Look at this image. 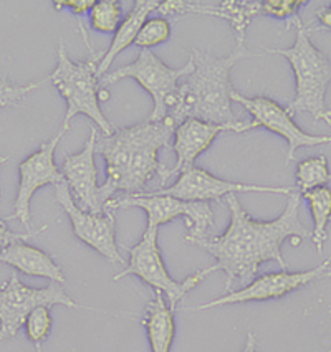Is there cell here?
Instances as JSON below:
<instances>
[{"mask_svg": "<svg viewBox=\"0 0 331 352\" xmlns=\"http://www.w3.org/2000/svg\"><path fill=\"white\" fill-rule=\"evenodd\" d=\"M113 208H142L148 215V227L154 228L173 222L178 217H186L189 228L186 239H204L214 223V212L209 202H187L167 195H125L106 204V212Z\"/></svg>", "mask_w": 331, "mask_h": 352, "instance_id": "30bf717a", "label": "cell"}, {"mask_svg": "<svg viewBox=\"0 0 331 352\" xmlns=\"http://www.w3.org/2000/svg\"><path fill=\"white\" fill-rule=\"evenodd\" d=\"M56 56H58L56 68L50 73L47 81L55 86L67 101L63 126L70 128V121L76 114H85L95 122L105 136L113 134L114 128L100 108V88H98L100 56L92 55L85 61H73L65 50L63 43L58 45Z\"/></svg>", "mask_w": 331, "mask_h": 352, "instance_id": "5b68a950", "label": "cell"}, {"mask_svg": "<svg viewBox=\"0 0 331 352\" xmlns=\"http://www.w3.org/2000/svg\"><path fill=\"white\" fill-rule=\"evenodd\" d=\"M305 0H167L161 2L158 12L162 15H211L227 20L235 30V42H245V32L259 15L292 19Z\"/></svg>", "mask_w": 331, "mask_h": 352, "instance_id": "8992f818", "label": "cell"}, {"mask_svg": "<svg viewBox=\"0 0 331 352\" xmlns=\"http://www.w3.org/2000/svg\"><path fill=\"white\" fill-rule=\"evenodd\" d=\"M142 324L148 331L151 352H171L175 334L174 311L161 292H154V296L146 305Z\"/></svg>", "mask_w": 331, "mask_h": 352, "instance_id": "ffe728a7", "label": "cell"}, {"mask_svg": "<svg viewBox=\"0 0 331 352\" xmlns=\"http://www.w3.org/2000/svg\"><path fill=\"white\" fill-rule=\"evenodd\" d=\"M67 131L68 126L61 124L60 131L50 141L42 144L36 153L28 155L25 161L20 162V182L17 199H15L14 204V217L19 219L27 228L30 227V202L35 192L45 186H58V184L65 182L63 174L55 164V151Z\"/></svg>", "mask_w": 331, "mask_h": 352, "instance_id": "4fadbf2b", "label": "cell"}, {"mask_svg": "<svg viewBox=\"0 0 331 352\" xmlns=\"http://www.w3.org/2000/svg\"><path fill=\"white\" fill-rule=\"evenodd\" d=\"M55 194L60 207L63 208L65 214L70 219L73 233H75L76 239L87 243L88 247H92L111 263H125L116 245V220H114L113 212L93 214V212L81 210L73 200L67 182L55 186Z\"/></svg>", "mask_w": 331, "mask_h": 352, "instance_id": "8fae6325", "label": "cell"}, {"mask_svg": "<svg viewBox=\"0 0 331 352\" xmlns=\"http://www.w3.org/2000/svg\"><path fill=\"white\" fill-rule=\"evenodd\" d=\"M89 23L100 34H114L121 23V7L116 0H100L89 12Z\"/></svg>", "mask_w": 331, "mask_h": 352, "instance_id": "603a6c76", "label": "cell"}, {"mask_svg": "<svg viewBox=\"0 0 331 352\" xmlns=\"http://www.w3.org/2000/svg\"><path fill=\"white\" fill-rule=\"evenodd\" d=\"M158 230L159 228L146 227L142 239L129 250V265L126 267L125 272L114 276L113 280L118 281L128 275L141 278L145 283L154 288V292H161L164 294L169 308L175 311L178 302L186 296V293H189L195 286L201 285L207 276L201 270V272L194 273L181 283L171 278L158 245Z\"/></svg>", "mask_w": 331, "mask_h": 352, "instance_id": "ba28073f", "label": "cell"}, {"mask_svg": "<svg viewBox=\"0 0 331 352\" xmlns=\"http://www.w3.org/2000/svg\"><path fill=\"white\" fill-rule=\"evenodd\" d=\"M314 19L320 22V27H312L306 28L310 32H320V30H331V6L325 7V9H320L314 12Z\"/></svg>", "mask_w": 331, "mask_h": 352, "instance_id": "f1b7e54d", "label": "cell"}, {"mask_svg": "<svg viewBox=\"0 0 331 352\" xmlns=\"http://www.w3.org/2000/svg\"><path fill=\"white\" fill-rule=\"evenodd\" d=\"M43 230H47V227H40V228H36V230L28 232V233H15V232H10L9 228H7V225L3 220H0V253L9 247V245L14 243V241L32 239V236H35L36 233H40Z\"/></svg>", "mask_w": 331, "mask_h": 352, "instance_id": "4316f807", "label": "cell"}, {"mask_svg": "<svg viewBox=\"0 0 331 352\" xmlns=\"http://www.w3.org/2000/svg\"><path fill=\"white\" fill-rule=\"evenodd\" d=\"M48 83L47 78L42 81H35V83H28L23 86L12 85L6 78H0V108H9V106H17L19 101L32 91L39 89L40 86Z\"/></svg>", "mask_w": 331, "mask_h": 352, "instance_id": "484cf974", "label": "cell"}, {"mask_svg": "<svg viewBox=\"0 0 331 352\" xmlns=\"http://www.w3.org/2000/svg\"><path fill=\"white\" fill-rule=\"evenodd\" d=\"M171 38V23L164 17H149L141 27L134 45L141 50H151Z\"/></svg>", "mask_w": 331, "mask_h": 352, "instance_id": "cb8c5ba5", "label": "cell"}, {"mask_svg": "<svg viewBox=\"0 0 331 352\" xmlns=\"http://www.w3.org/2000/svg\"><path fill=\"white\" fill-rule=\"evenodd\" d=\"M192 69H194V63L191 58L181 68H169L151 50H141L136 61L118 68L116 72L101 78V81L114 83L122 78H131V80L138 81L153 98L154 106L148 116V121L156 122L166 120L174 104L181 80L189 75Z\"/></svg>", "mask_w": 331, "mask_h": 352, "instance_id": "52a82bcc", "label": "cell"}, {"mask_svg": "<svg viewBox=\"0 0 331 352\" xmlns=\"http://www.w3.org/2000/svg\"><path fill=\"white\" fill-rule=\"evenodd\" d=\"M242 104L248 113L252 114L253 128H265L272 133L279 134L287 141L288 154L287 162L295 159V153L300 147H313L320 144H330L331 136H318V134H308L293 121L292 114L287 108H281L277 101L267 96L247 98L240 93L232 91V103Z\"/></svg>", "mask_w": 331, "mask_h": 352, "instance_id": "5bb4252c", "label": "cell"}, {"mask_svg": "<svg viewBox=\"0 0 331 352\" xmlns=\"http://www.w3.org/2000/svg\"><path fill=\"white\" fill-rule=\"evenodd\" d=\"M297 190L300 194L320 189L331 181V172L328 167V159L325 155L308 157L297 164Z\"/></svg>", "mask_w": 331, "mask_h": 352, "instance_id": "7402d4cb", "label": "cell"}, {"mask_svg": "<svg viewBox=\"0 0 331 352\" xmlns=\"http://www.w3.org/2000/svg\"><path fill=\"white\" fill-rule=\"evenodd\" d=\"M255 129L252 121H235L232 124H214V122H206L201 120H186L179 122L174 129V153L175 164L171 169H159V177L164 182L171 175L181 174L184 169L194 166L195 159L201 155L204 151L211 147L215 138L222 133H245V131Z\"/></svg>", "mask_w": 331, "mask_h": 352, "instance_id": "2e32d148", "label": "cell"}, {"mask_svg": "<svg viewBox=\"0 0 331 352\" xmlns=\"http://www.w3.org/2000/svg\"><path fill=\"white\" fill-rule=\"evenodd\" d=\"M175 124L169 118L162 121H142L128 128L114 129L109 136H98L96 153L106 162V181L100 187L101 200L106 204L118 192L140 195L153 175L161 169L159 151L169 149Z\"/></svg>", "mask_w": 331, "mask_h": 352, "instance_id": "7a4b0ae2", "label": "cell"}, {"mask_svg": "<svg viewBox=\"0 0 331 352\" xmlns=\"http://www.w3.org/2000/svg\"><path fill=\"white\" fill-rule=\"evenodd\" d=\"M255 56L245 48V42H235V48L227 56L192 50L189 58L194 69L179 85L178 95L169 118L175 126L186 120H201L214 124H232V85L231 69L242 58Z\"/></svg>", "mask_w": 331, "mask_h": 352, "instance_id": "3957f363", "label": "cell"}, {"mask_svg": "<svg viewBox=\"0 0 331 352\" xmlns=\"http://www.w3.org/2000/svg\"><path fill=\"white\" fill-rule=\"evenodd\" d=\"M55 305L72 309L80 308L60 283L52 281L47 288H30L19 280L17 273H14L7 283L0 286V341L15 338L34 309Z\"/></svg>", "mask_w": 331, "mask_h": 352, "instance_id": "9c48e42d", "label": "cell"}, {"mask_svg": "<svg viewBox=\"0 0 331 352\" xmlns=\"http://www.w3.org/2000/svg\"><path fill=\"white\" fill-rule=\"evenodd\" d=\"M96 141L98 129L92 128L83 149L80 153L68 155L63 161L61 174H63L65 182H67L68 189L75 197L76 206L81 210L101 214V212L106 210L100 195L101 186H98V167L95 164Z\"/></svg>", "mask_w": 331, "mask_h": 352, "instance_id": "e0dca14e", "label": "cell"}, {"mask_svg": "<svg viewBox=\"0 0 331 352\" xmlns=\"http://www.w3.org/2000/svg\"><path fill=\"white\" fill-rule=\"evenodd\" d=\"M159 6H161L159 0H136V2H134L133 9H131L128 15H126L125 20H121L116 32H114L113 42L109 45V48L106 50L105 55L101 56L100 61H98V76H106V72H108L109 67L113 65L114 58H116L121 52H125L126 48L131 47V45H134L141 27L145 25V22L149 19V15L153 14V12H158Z\"/></svg>", "mask_w": 331, "mask_h": 352, "instance_id": "d6986e66", "label": "cell"}, {"mask_svg": "<svg viewBox=\"0 0 331 352\" xmlns=\"http://www.w3.org/2000/svg\"><path fill=\"white\" fill-rule=\"evenodd\" d=\"M287 27H295V42L290 48H267V53L280 55L288 61L295 75V98L288 104V113H308L313 120L325 121L331 128V109L326 104V93L331 83V61L310 40L308 30L300 19L292 17Z\"/></svg>", "mask_w": 331, "mask_h": 352, "instance_id": "277c9868", "label": "cell"}, {"mask_svg": "<svg viewBox=\"0 0 331 352\" xmlns=\"http://www.w3.org/2000/svg\"><path fill=\"white\" fill-rule=\"evenodd\" d=\"M244 352H257V339H255V334H253V333L247 334V341H245Z\"/></svg>", "mask_w": 331, "mask_h": 352, "instance_id": "f546056e", "label": "cell"}, {"mask_svg": "<svg viewBox=\"0 0 331 352\" xmlns=\"http://www.w3.org/2000/svg\"><path fill=\"white\" fill-rule=\"evenodd\" d=\"M301 199H305L310 206V212L313 217V232L312 240L317 247V252L320 253L328 239V223L331 220V189L330 187H320L301 194Z\"/></svg>", "mask_w": 331, "mask_h": 352, "instance_id": "44dd1931", "label": "cell"}, {"mask_svg": "<svg viewBox=\"0 0 331 352\" xmlns=\"http://www.w3.org/2000/svg\"><path fill=\"white\" fill-rule=\"evenodd\" d=\"M323 278H331V265L328 268H326V272H325V275H323Z\"/></svg>", "mask_w": 331, "mask_h": 352, "instance_id": "1f68e13d", "label": "cell"}, {"mask_svg": "<svg viewBox=\"0 0 331 352\" xmlns=\"http://www.w3.org/2000/svg\"><path fill=\"white\" fill-rule=\"evenodd\" d=\"M23 327H25L28 339L39 346V344L45 341L47 336L50 334V329H52L50 308H48V306H40V308L32 311V313L28 314L25 326Z\"/></svg>", "mask_w": 331, "mask_h": 352, "instance_id": "d4e9b609", "label": "cell"}, {"mask_svg": "<svg viewBox=\"0 0 331 352\" xmlns=\"http://www.w3.org/2000/svg\"><path fill=\"white\" fill-rule=\"evenodd\" d=\"M0 261L10 265L17 272L28 276L47 278L53 283H65V275L61 268L55 263L50 255L39 250L32 245L23 243V240L14 241L2 253H0Z\"/></svg>", "mask_w": 331, "mask_h": 352, "instance_id": "ac0fdd59", "label": "cell"}, {"mask_svg": "<svg viewBox=\"0 0 331 352\" xmlns=\"http://www.w3.org/2000/svg\"><path fill=\"white\" fill-rule=\"evenodd\" d=\"M231 212V223L219 236L186 239V241L204 250L215 258V265L202 270L206 276L222 270L226 273V289H231L235 280L250 281L255 278L260 265L265 261H277L287 270V261L281 256V243L290 239L293 245L312 239V230L300 220L301 194L293 190L288 195L285 210L275 220L261 222L252 219L242 207L235 194L227 195Z\"/></svg>", "mask_w": 331, "mask_h": 352, "instance_id": "6da1fadb", "label": "cell"}, {"mask_svg": "<svg viewBox=\"0 0 331 352\" xmlns=\"http://www.w3.org/2000/svg\"><path fill=\"white\" fill-rule=\"evenodd\" d=\"M331 265L330 260H326L325 263L318 265L312 270H306V272H277V273H265L255 280H252L250 283L244 288L237 289V292L227 293L224 296L217 298V300H212L209 302H204V305L194 308L195 311H204L211 308H217V306H227V305H242V302H250V301H267V300H277V298L287 296L295 289L301 288V286L310 285L312 281L323 278L326 268Z\"/></svg>", "mask_w": 331, "mask_h": 352, "instance_id": "9a60e30c", "label": "cell"}, {"mask_svg": "<svg viewBox=\"0 0 331 352\" xmlns=\"http://www.w3.org/2000/svg\"><path fill=\"white\" fill-rule=\"evenodd\" d=\"M293 187H267L255 186V184L232 182L215 177L211 172L201 167H187L179 174L178 181L173 186L162 187L154 192H142L146 195H167L187 202H209V200L227 197L232 194H244V192H260V194H292Z\"/></svg>", "mask_w": 331, "mask_h": 352, "instance_id": "7c38bea8", "label": "cell"}, {"mask_svg": "<svg viewBox=\"0 0 331 352\" xmlns=\"http://www.w3.org/2000/svg\"><path fill=\"white\" fill-rule=\"evenodd\" d=\"M9 159H10L9 155H0V167H2L6 162H9Z\"/></svg>", "mask_w": 331, "mask_h": 352, "instance_id": "4dcf8cb0", "label": "cell"}, {"mask_svg": "<svg viewBox=\"0 0 331 352\" xmlns=\"http://www.w3.org/2000/svg\"><path fill=\"white\" fill-rule=\"evenodd\" d=\"M95 0H61V2H53L56 10H70L75 15H83L92 12L95 7Z\"/></svg>", "mask_w": 331, "mask_h": 352, "instance_id": "83f0119b", "label": "cell"}]
</instances>
